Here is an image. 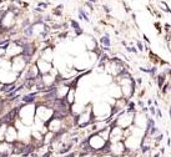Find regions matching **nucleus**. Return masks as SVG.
<instances>
[{
  "instance_id": "1",
  "label": "nucleus",
  "mask_w": 171,
  "mask_h": 157,
  "mask_svg": "<svg viewBox=\"0 0 171 157\" xmlns=\"http://www.w3.org/2000/svg\"><path fill=\"white\" fill-rule=\"evenodd\" d=\"M134 115H135V112L124 111V112L119 114L117 116H115V118L113 120L111 123L121 127L122 130H126V128H129V127L132 126V123H134ZM111 123H110V125H111Z\"/></svg>"
},
{
  "instance_id": "2",
  "label": "nucleus",
  "mask_w": 171,
  "mask_h": 157,
  "mask_svg": "<svg viewBox=\"0 0 171 157\" xmlns=\"http://www.w3.org/2000/svg\"><path fill=\"white\" fill-rule=\"evenodd\" d=\"M127 153V150L125 147L124 141H117V142H110L109 145V151H108V156L111 157H121L122 155Z\"/></svg>"
},
{
  "instance_id": "3",
  "label": "nucleus",
  "mask_w": 171,
  "mask_h": 157,
  "mask_svg": "<svg viewBox=\"0 0 171 157\" xmlns=\"http://www.w3.org/2000/svg\"><path fill=\"white\" fill-rule=\"evenodd\" d=\"M36 66H38V70L40 72V75H45V74H49L51 70H53V62H48V61H44L41 60L40 57L35 61Z\"/></svg>"
},
{
  "instance_id": "4",
  "label": "nucleus",
  "mask_w": 171,
  "mask_h": 157,
  "mask_svg": "<svg viewBox=\"0 0 171 157\" xmlns=\"http://www.w3.org/2000/svg\"><path fill=\"white\" fill-rule=\"evenodd\" d=\"M40 59L48 62H53L54 60V47L53 46H45L40 50Z\"/></svg>"
},
{
  "instance_id": "5",
  "label": "nucleus",
  "mask_w": 171,
  "mask_h": 157,
  "mask_svg": "<svg viewBox=\"0 0 171 157\" xmlns=\"http://www.w3.org/2000/svg\"><path fill=\"white\" fill-rule=\"evenodd\" d=\"M16 137H18V130L13 125H9L6 128V132H5V141L9 143H14L18 140Z\"/></svg>"
},
{
  "instance_id": "6",
  "label": "nucleus",
  "mask_w": 171,
  "mask_h": 157,
  "mask_svg": "<svg viewBox=\"0 0 171 157\" xmlns=\"http://www.w3.org/2000/svg\"><path fill=\"white\" fill-rule=\"evenodd\" d=\"M90 11L86 10L84 6H79L77 8V19L79 20H82L85 23H90Z\"/></svg>"
},
{
  "instance_id": "7",
  "label": "nucleus",
  "mask_w": 171,
  "mask_h": 157,
  "mask_svg": "<svg viewBox=\"0 0 171 157\" xmlns=\"http://www.w3.org/2000/svg\"><path fill=\"white\" fill-rule=\"evenodd\" d=\"M64 100H65L70 106L74 105V104L76 102V87H70L69 91H67V94H66V96L64 97Z\"/></svg>"
},
{
  "instance_id": "8",
  "label": "nucleus",
  "mask_w": 171,
  "mask_h": 157,
  "mask_svg": "<svg viewBox=\"0 0 171 157\" xmlns=\"http://www.w3.org/2000/svg\"><path fill=\"white\" fill-rule=\"evenodd\" d=\"M155 80H156V85H157L159 90H161V89H162V86L166 84V81L169 80V78H167V76H166L165 74L160 72V74H157V75L155 76Z\"/></svg>"
},
{
  "instance_id": "9",
  "label": "nucleus",
  "mask_w": 171,
  "mask_h": 157,
  "mask_svg": "<svg viewBox=\"0 0 171 157\" xmlns=\"http://www.w3.org/2000/svg\"><path fill=\"white\" fill-rule=\"evenodd\" d=\"M136 49L139 50V52H142L145 50V45L142 44L141 40H136Z\"/></svg>"
},
{
  "instance_id": "10",
  "label": "nucleus",
  "mask_w": 171,
  "mask_h": 157,
  "mask_svg": "<svg viewBox=\"0 0 171 157\" xmlns=\"http://www.w3.org/2000/svg\"><path fill=\"white\" fill-rule=\"evenodd\" d=\"M147 112H150V115L152 117H155V115H156V106H149L147 107Z\"/></svg>"
},
{
  "instance_id": "11",
  "label": "nucleus",
  "mask_w": 171,
  "mask_h": 157,
  "mask_svg": "<svg viewBox=\"0 0 171 157\" xmlns=\"http://www.w3.org/2000/svg\"><path fill=\"white\" fill-rule=\"evenodd\" d=\"M155 117H156V118H159V120H161V118H162V111H161V109H160V107H156V115H155Z\"/></svg>"
},
{
  "instance_id": "12",
  "label": "nucleus",
  "mask_w": 171,
  "mask_h": 157,
  "mask_svg": "<svg viewBox=\"0 0 171 157\" xmlns=\"http://www.w3.org/2000/svg\"><path fill=\"white\" fill-rule=\"evenodd\" d=\"M167 112H169V117L171 118V105L167 106Z\"/></svg>"
}]
</instances>
